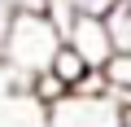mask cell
<instances>
[{
  "mask_svg": "<svg viewBox=\"0 0 131 127\" xmlns=\"http://www.w3.org/2000/svg\"><path fill=\"white\" fill-rule=\"evenodd\" d=\"M61 44L66 40L48 22V13H13V22L5 31V44H0V61H5V66L22 79V88H26L35 75L52 70V57H57Z\"/></svg>",
  "mask_w": 131,
  "mask_h": 127,
  "instance_id": "1",
  "label": "cell"
},
{
  "mask_svg": "<svg viewBox=\"0 0 131 127\" xmlns=\"http://www.w3.org/2000/svg\"><path fill=\"white\" fill-rule=\"evenodd\" d=\"M48 127H122L114 96H66L48 110Z\"/></svg>",
  "mask_w": 131,
  "mask_h": 127,
  "instance_id": "2",
  "label": "cell"
},
{
  "mask_svg": "<svg viewBox=\"0 0 131 127\" xmlns=\"http://www.w3.org/2000/svg\"><path fill=\"white\" fill-rule=\"evenodd\" d=\"M66 44H70L92 70H105L109 57H114V44H109V31H105V18H79L70 26V35H66Z\"/></svg>",
  "mask_w": 131,
  "mask_h": 127,
  "instance_id": "3",
  "label": "cell"
},
{
  "mask_svg": "<svg viewBox=\"0 0 131 127\" xmlns=\"http://www.w3.org/2000/svg\"><path fill=\"white\" fill-rule=\"evenodd\" d=\"M0 127H48V105H39L26 88L0 101Z\"/></svg>",
  "mask_w": 131,
  "mask_h": 127,
  "instance_id": "4",
  "label": "cell"
},
{
  "mask_svg": "<svg viewBox=\"0 0 131 127\" xmlns=\"http://www.w3.org/2000/svg\"><path fill=\"white\" fill-rule=\"evenodd\" d=\"M88 70H92V66H88V61H83V57H79L70 44H61V48H57V57H52V75H57L66 88H70V92H74V88L88 79Z\"/></svg>",
  "mask_w": 131,
  "mask_h": 127,
  "instance_id": "5",
  "label": "cell"
},
{
  "mask_svg": "<svg viewBox=\"0 0 131 127\" xmlns=\"http://www.w3.org/2000/svg\"><path fill=\"white\" fill-rule=\"evenodd\" d=\"M105 31H109L114 53H131V0H118L105 13Z\"/></svg>",
  "mask_w": 131,
  "mask_h": 127,
  "instance_id": "6",
  "label": "cell"
},
{
  "mask_svg": "<svg viewBox=\"0 0 131 127\" xmlns=\"http://www.w3.org/2000/svg\"><path fill=\"white\" fill-rule=\"evenodd\" d=\"M26 92H31V96H35L39 105H48V110H52V105H61L66 96H70V88H66V83H61V79H57L52 70H44V75H35V79L26 83Z\"/></svg>",
  "mask_w": 131,
  "mask_h": 127,
  "instance_id": "7",
  "label": "cell"
},
{
  "mask_svg": "<svg viewBox=\"0 0 131 127\" xmlns=\"http://www.w3.org/2000/svg\"><path fill=\"white\" fill-rule=\"evenodd\" d=\"M105 83H109V96H114V101L131 92V53H114V57H109Z\"/></svg>",
  "mask_w": 131,
  "mask_h": 127,
  "instance_id": "8",
  "label": "cell"
},
{
  "mask_svg": "<svg viewBox=\"0 0 131 127\" xmlns=\"http://www.w3.org/2000/svg\"><path fill=\"white\" fill-rule=\"evenodd\" d=\"M44 13H48V22H52V26L61 31V40L70 35V26L79 22V13L70 9V0H48V5H44Z\"/></svg>",
  "mask_w": 131,
  "mask_h": 127,
  "instance_id": "9",
  "label": "cell"
},
{
  "mask_svg": "<svg viewBox=\"0 0 131 127\" xmlns=\"http://www.w3.org/2000/svg\"><path fill=\"white\" fill-rule=\"evenodd\" d=\"M70 96H109V83H105V70H88V79L70 92Z\"/></svg>",
  "mask_w": 131,
  "mask_h": 127,
  "instance_id": "10",
  "label": "cell"
},
{
  "mask_svg": "<svg viewBox=\"0 0 131 127\" xmlns=\"http://www.w3.org/2000/svg\"><path fill=\"white\" fill-rule=\"evenodd\" d=\"M114 5H118V0H70V9H74L79 18H105Z\"/></svg>",
  "mask_w": 131,
  "mask_h": 127,
  "instance_id": "11",
  "label": "cell"
},
{
  "mask_svg": "<svg viewBox=\"0 0 131 127\" xmlns=\"http://www.w3.org/2000/svg\"><path fill=\"white\" fill-rule=\"evenodd\" d=\"M9 92H22V79H18V75L5 66V61H0V101H5Z\"/></svg>",
  "mask_w": 131,
  "mask_h": 127,
  "instance_id": "12",
  "label": "cell"
},
{
  "mask_svg": "<svg viewBox=\"0 0 131 127\" xmlns=\"http://www.w3.org/2000/svg\"><path fill=\"white\" fill-rule=\"evenodd\" d=\"M5 5H9L13 13H44L48 0H5Z\"/></svg>",
  "mask_w": 131,
  "mask_h": 127,
  "instance_id": "13",
  "label": "cell"
},
{
  "mask_svg": "<svg viewBox=\"0 0 131 127\" xmlns=\"http://www.w3.org/2000/svg\"><path fill=\"white\" fill-rule=\"evenodd\" d=\"M9 22H13V9L0 0V44H5V31H9Z\"/></svg>",
  "mask_w": 131,
  "mask_h": 127,
  "instance_id": "14",
  "label": "cell"
},
{
  "mask_svg": "<svg viewBox=\"0 0 131 127\" xmlns=\"http://www.w3.org/2000/svg\"><path fill=\"white\" fill-rule=\"evenodd\" d=\"M122 127H131V105H122Z\"/></svg>",
  "mask_w": 131,
  "mask_h": 127,
  "instance_id": "15",
  "label": "cell"
}]
</instances>
